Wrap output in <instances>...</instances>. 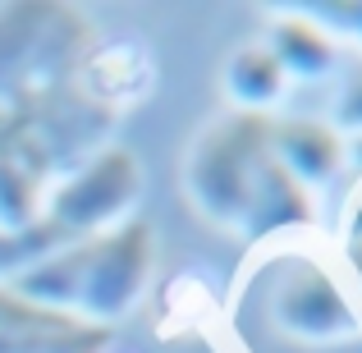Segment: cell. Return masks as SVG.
Returning a JSON list of instances; mask_svg holds the SVG:
<instances>
[{
  "instance_id": "obj_1",
  "label": "cell",
  "mask_w": 362,
  "mask_h": 353,
  "mask_svg": "<svg viewBox=\"0 0 362 353\" xmlns=\"http://www.w3.org/2000/svg\"><path fill=\"white\" fill-rule=\"evenodd\" d=\"M271 124L275 115L230 110L197 133L184 166V188L193 207L247 243L317 225L312 193L275 156Z\"/></svg>"
},
{
  "instance_id": "obj_2",
  "label": "cell",
  "mask_w": 362,
  "mask_h": 353,
  "mask_svg": "<svg viewBox=\"0 0 362 353\" xmlns=\"http://www.w3.org/2000/svg\"><path fill=\"white\" fill-rule=\"evenodd\" d=\"M156 271V234L147 221H124L106 234H92L74 248L42 257L37 266L5 280L18 299L42 303L51 312L115 326L142 303Z\"/></svg>"
},
{
  "instance_id": "obj_3",
  "label": "cell",
  "mask_w": 362,
  "mask_h": 353,
  "mask_svg": "<svg viewBox=\"0 0 362 353\" xmlns=\"http://www.w3.org/2000/svg\"><path fill=\"white\" fill-rule=\"evenodd\" d=\"M138 193H142L138 156L124 147H101L88 166L55 179L42 202V216L28 230L0 234V284L14 280L28 266H37L42 257L60 253V248H74L92 234L124 225Z\"/></svg>"
},
{
  "instance_id": "obj_4",
  "label": "cell",
  "mask_w": 362,
  "mask_h": 353,
  "mask_svg": "<svg viewBox=\"0 0 362 353\" xmlns=\"http://www.w3.org/2000/svg\"><path fill=\"white\" fill-rule=\"evenodd\" d=\"M101 33L78 5L18 0L0 5V106H33L78 83Z\"/></svg>"
},
{
  "instance_id": "obj_5",
  "label": "cell",
  "mask_w": 362,
  "mask_h": 353,
  "mask_svg": "<svg viewBox=\"0 0 362 353\" xmlns=\"http://www.w3.org/2000/svg\"><path fill=\"white\" fill-rule=\"evenodd\" d=\"M271 321L298 345H335V340H354L362 330L358 308L339 280L312 257H289L280 262L271 289Z\"/></svg>"
},
{
  "instance_id": "obj_6",
  "label": "cell",
  "mask_w": 362,
  "mask_h": 353,
  "mask_svg": "<svg viewBox=\"0 0 362 353\" xmlns=\"http://www.w3.org/2000/svg\"><path fill=\"white\" fill-rule=\"evenodd\" d=\"M55 184L42 142L33 138L18 110L0 106V234H18L42 216V202Z\"/></svg>"
},
{
  "instance_id": "obj_7",
  "label": "cell",
  "mask_w": 362,
  "mask_h": 353,
  "mask_svg": "<svg viewBox=\"0 0 362 353\" xmlns=\"http://www.w3.org/2000/svg\"><path fill=\"white\" fill-rule=\"evenodd\" d=\"M110 326L51 312L0 284V353H106Z\"/></svg>"
},
{
  "instance_id": "obj_8",
  "label": "cell",
  "mask_w": 362,
  "mask_h": 353,
  "mask_svg": "<svg viewBox=\"0 0 362 353\" xmlns=\"http://www.w3.org/2000/svg\"><path fill=\"white\" fill-rule=\"evenodd\" d=\"M271 142H275L280 166L289 170L308 193H312V188H326L330 179L344 170V156H349L344 138H339L326 120H312V115H293V120L275 115Z\"/></svg>"
},
{
  "instance_id": "obj_9",
  "label": "cell",
  "mask_w": 362,
  "mask_h": 353,
  "mask_svg": "<svg viewBox=\"0 0 362 353\" xmlns=\"http://www.w3.org/2000/svg\"><path fill=\"white\" fill-rule=\"evenodd\" d=\"M266 51L280 60L284 79H321V74H330L339 64V46L330 33H321L317 23H312L308 14H280L271 18V28H266Z\"/></svg>"
},
{
  "instance_id": "obj_10",
  "label": "cell",
  "mask_w": 362,
  "mask_h": 353,
  "mask_svg": "<svg viewBox=\"0 0 362 353\" xmlns=\"http://www.w3.org/2000/svg\"><path fill=\"white\" fill-rule=\"evenodd\" d=\"M225 92H230L234 110H252V115H271V106L289 92L280 60L266 51L262 42H243L225 64Z\"/></svg>"
},
{
  "instance_id": "obj_11",
  "label": "cell",
  "mask_w": 362,
  "mask_h": 353,
  "mask_svg": "<svg viewBox=\"0 0 362 353\" xmlns=\"http://www.w3.org/2000/svg\"><path fill=\"white\" fill-rule=\"evenodd\" d=\"M330 129L339 133V138H358L362 142V55L354 64L344 69V79H339V88H335V101H330Z\"/></svg>"
},
{
  "instance_id": "obj_12",
  "label": "cell",
  "mask_w": 362,
  "mask_h": 353,
  "mask_svg": "<svg viewBox=\"0 0 362 353\" xmlns=\"http://www.w3.org/2000/svg\"><path fill=\"white\" fill-rule=\"evenodd\" d=\"M298 14H308L321 33L362 42V0H321V5H298Z\"/></svg>"
},
{
  "instance_id": "obj_13",
  "label": "cell",
  "mask_w": 362,
  "mask_h": 353,
  "mask_svg": "<svg viewBox=\"0 0 362 353\" xmlns=\"http://www.w3.org/2000/svg\"><path fill=\"white\" fill-rule=\"evenodd\" d=\"M344 262L354 266V275L362 284V230H344Z\"/></svg>"
},
{
  "instance_id": "obj_14",
  "label": "cell",
  "mask_w": 362,
  "mask_h": 353,
  "mask_svg": "<svg viewBox=\"0 0 362 353\" xmlns=\"http://www.w3.org/2000/svg\"><path fill=\"white\" fill-rule=\"evenodd\" d=\"M344 230H362V197H358V202H354V212H349Z\"/></svg>"
}]
</instances>
